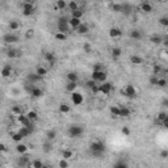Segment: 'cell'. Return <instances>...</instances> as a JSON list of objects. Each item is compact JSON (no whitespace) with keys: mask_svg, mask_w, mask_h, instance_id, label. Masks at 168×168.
Wrapping results in <instances>:
<instances>
[{"mask_svg":"<svg viewBox=\"0 0 168 168\" xmlns=\"http://www.w3.org/2000/svg\"><path fill=\"white\" fill-rule=\"evenodd\" d=\"M28 150H29V147L26 146V144L21 143V142H18V144L16 146V151H17L18 154H21V155L26 154V152H28Z\"/></svg>","mask_w":168,"mask_h":168,"instance_id":"cell-18","label":"cell"},{"mask_svg":"<svg viewBox=\"0 0 168 168\" xmlns=\"http://www.w3.org/2000/svg\"><path fill=\"white\" fill-rule=\"evenodd\" d=\"M167 156H168V151H167V150H164V151L160 152V158H163V159H167Z\"/></svg>","mask_w":168,"mask_h":168,"instance_id":"cell-56","label":"cell"},{"mask_svg":"<svg viewBox=\"0 0 168 168\" xmlns=\"http://www.w3.org/2000/svg\"><path fill=\"white\" fill-rule=\"evenodd\" d=\"M150 41H151V43H154V45H160L163 42V38L160 36H158V34H155V36H152L151 38H150Z\"/></svg>","mask_w":168,"mask_h":168,"instance_id":"cell-32","label":"cell"},{"mask_svg":"<svg viewBox=\"0 0 168 168\" xmlns=\"http://www.w3.org/2000/svg\"><path fill=\"white\" fill-rule=\"evenodd\" d=\"M130 62L133 63V64H135V66H139V64H142V63H143V59H142L139 55H131V57H130Z\"/></svg>","mask_w":168,"mask_h":168,"instance_id":"cell-22","label":"cell"},{"mask_svg":"<svg viewBox=\"0 0 168 168\" xmlns=\"http://www.w3.org/2000/svg\"><path fill=\"white\" fill-rule=\"evenodd\" d=\"M36 74H38L39 76H46L47 75V68L46 67H42V66H38V67L36 68Z\"/></svg>","mask_w":168,"mask_h":168,"instance_id":"cell-30","label":"cell"},{"mask_svg":"<svg viewBox=\"0 0 168 168\" xmlns=\"http://www.w3.org/2000/svg\"><path fill=\"white\" fill-rule=\"evenodd\" d=\"M30 164V162H29V159L26 156H22V158H18L17 160V165H20V167H26V165Z\"/></svg>","mask_w":168,"mask_h":168,"instance_id":"cell-24","label":"cell"},{"mask_svg":"<svg viewBox=\"0 0 168 168\" xmlns=\"http://www.w3.org/2000/svg\"><path fill=\"white\" fill-rule=\"evenodd\" d=\"M89 150H91V154L93 156H101L105 152V144L102 142H92L91 146H89Z\"/></svg>","mask_w":168,"mask_h":168,"instance_id":"cell-1","label":"cell"},{"mask_svg":"<svg viewBox=\"0 0 168 168\" xmlns=\"http://www.w3.org/2000/svg\"><path fill=\"white\" fill-rule=\"evenodd\" d=\"M26 80H28L29 84H34V83H38V81L42 80V76H39L38 74H28V76H26Z\"/></svg>","mask_w":168,"mask_h":168,"instance_id":"cell-11","label":"cell"},{"mask_svg":"<svg viewBox=\"0 0 168 168\" xmlns=\"http://www.w3.org/2000/svg\"><path fill=\"white\" fill-rule=\"evenodd\" d=\"M45 151H46V152H49L50 151V150H51V143H50V141H49V143H46V144H45Z\"/></svg>","mask_w":168,"mask_h":168,"instance_id":"cell-57","label":"cell"},{"mask_svg":"<svg viewBox=\"0 0 168 168\" xmlns=\"http://www.w3.org/2000/svg\"><path fill=\"white\" fill-rule=\"evenodd\" d=\"M114 167L116 168H126V167H127V163H126V162H118V163H116V164H114Z\"/></svg>","mask_w":168,"mask_h":168,"instance_id":"cell-49","label":"cell"},{"mask_svg":"<svg viewBox=\"0 0 168 168\" xmlns=\"http://www.w3.org/2000/svg\"><path fill=\"white\" fill-rule=\"evenodd\" d=\"M87 87H88L93 93H99V85H97V81H94V80L91 79V80L87 81Z\"/></svg>","mask_w":168,"mask_h":168,"instance_id":"cell-15","label":"cell"},{"mask_svg":"<svg viewBox=\"0 0 168 168\" xmlns=\"http://www.w3.org/2000/svg\"><path fill=\"white\" fill-rule=\"evenodd\" d=\"M3 41H4V43H7V45L15 43V42L18 41V36H17V34H15L13 32H9V33L4 34V37H3Z\"/></svg>","mask_w":168,"mask_h":168,"instance_id":"cell-9","label":"cell"},{"mask_svg":"<svg viewBox=\"0 0 168 168\" xmlns=\"http://www.w3.org/2000/svg\"><path fill=\"white\" fill-rule=\"evenodd\" d=\"M29 92H30V94L33 97H36V99H38V97H41L42 94H43V91H42L41 88H38V87H32V89Z\"/></svg>","mask_w":168,"mask_h":168,"instance_id":"cell-17","label":"cell"},{"mask_svg":"<svg viewBox=\"0 0 168 168\" xmlns=\"http://www.w3.org/2000/svg\"><path fill=\"white\" fill-rule=\"evenodd\" d=\"M122 93H123V96L129 97V99H135L136 97V89L134 88L133 84H127V85L123 88Z\"/></svg>","mask_w":168,"mask_h":168,"instance_id":"cell-5","label":"cell"},{"mask_svg":"<svg viewBox=\"0 0 168 168\" xmlns=\"http://www.w3.org/2000/svg\"><path fill=\"white\" fill-rule=\"evenodd\" d=\"M112 10L116 13H121L122 12V4H113L112 5Z\"/></svg>","mask_w":168,"mask_h":168,"instance_id":"cell-41","label":"cell"},{"mask_svg":"<svg viewBox=\"0 0 168 168\" xmlns=\"http://www.w3.org/2000/svg\"><path fill=\"white\" fill-rule=\"evenodd\" d=\"M130 114H131V112H130V109H129V108L120 106V117L127 118V117H130Z\"/></svg>","mask_w":168,"mask_h":168,"instance_id":"cell-20","label":"cell"},{"mask_svg":"<svg viewBox=\"0 0 168 168\" xmlns=\"http://www.w3.org/2000/svg\"><path fill=\"white\" fill-rule=\"evenodd\" d=\"M3 151H7V147H5L4 144H0V154H1Z\"/></svg>","mask_w":168,"mask_h":168,"instance_id":"cell-58","label":"cell"},{"mask_svg":"<svg viewBox=\"0 0 168 168\" xmlns=\"http://www.w3.org/2000/svg\"><path fill=\"white\" fill-rule=\"evenodd\" d=\"M71 101H72L74 105H81L84 101V97L80 92L74 91V92H71Z\"/></svg>","mask_w":168,"mask_h":168,"instance_id":"cell-8","label":"cell"},{"mask_svg":"<svg viewBox=\"0 0 168 168\" xmlns=\"http://www.w3.org/2000/svg\"><path fill=\"white\" fill-rule=\"evenodd\" d=\"M55 39L59 42H63L67 39V33H62V32H58V33H55Z\"/></svg>","mask_w":168,"mask_h":168,"instance_id":"cell-31","label":"cell"},{"mask_svg":"<svg viewBox=\"0 0 168 168\" xmlns=\"http://www.w3.org/2000/svg\"><path fill=\"white\" fill-rule=\"evenodd\" d=\"M80 24H81V18L71 17L70 20H68V25H70V28H71V29H75V30H76V28H78Z\"/></svg>","mask_w":168,"mask_h":168,"instance_id":"cell-13","label":"cell"},{"mask_svg":"<svg viewBox=\"0 0 168 168\" xmlns=\"http://www.w3.org/2000/svg\"><path fill=\"white\" fill-rule=\"evenodd\" d=\"M156 83H158V75H152L150 78V84L151 85H156Z\"/></svg>","mask_w":168,"mask_h":168,"instance_id":"cell-50","label":"cell"},{"mask_svg":"<svg viewBox=\"0 0 168 168\" xmlns=\"http://www.w3.org/2000/svg\"><path fill=\"white\" fill-rule=\"evenodd\" d=\"M22 139H24V136L20 134V131H17V133H13V134H12V141H13V142H17V143H18V142H21Z\"/></svg>","mask_w":168,"mask_h":168,"instance_id":"cell-39","label":"cell"},{"mask_svg":"<svg viewBox=\"0 0 168 168\" xmlns=\"http://www.w3.org/2000/svg\"><path fill=\"white\" fill-rule=\"evenodd\" d=\"M83 133H84V129L78 125H72L68 129V135H70L71 138H79V136H81Z\"/></svg>","mask_w":168,"mask_h":168,"instance_id":"cell-3","label":"cell"},{"mask_svg":"<svg viewBox=\"0 0 168 168\" xmlns=\"http://www.w3.org/2000/svg\"><path fill=\"white\" fill-rule=\"evenodd\" d=\"M156 85H158V87H160V88H164V87L167 85V80H165L164 78H162V79L158 78V83H156Z\"/></svg>","mask_w":168,"mask_h":168,"instance_id":"cell-43","label":"cell"},{"mask_svg":"<svg viewBox=\"0 0 168 168\" xmlns=\"http://www.w3.org/2000/svg\"><path fill=\"white\" fill-rule=\"evenodd\" d=\"M67 80H68V81H75V83H78V80H79L78 74L74 72V71L68 72V74H67Z\"/></svg>","mask_w":168,"mask_h":168,"instance_id":"cell-28","label":"cell"},{"mask_svg":"<svg viewBox=\"0 0 168 168\" xmlns=\"http://www.w3.org/2000/svg\"><path fill=\"white\" fill-rule=\"evenodd\" d=\"M34 4L33 3H22V15L25 16V17H29V16H32L34 13Z\"/></svg>","mask_w":168,"mask_h":168,"instance_id":"cell-6","label":"cell"},{"mask_svg":"<svg viewBox=\"0 0 168 168\" xmlns=\"http://www.w3.org/2000/svg\"><path fill=\"white\" fill-rule=\"evenodd\" d=\"M112 89H113L112 83H109V81H104L102 84H100V85H99V92H100V93H102V94H105V96L110 94Z\"/></svg>","mask_w":168,"mask_h":168,"instance_id":"cell-7","label":"cell"},{"mask_svg":"<svg viewBox=\"0 0 168 168\" xmlns=\"http://www.w3.org/2000/svg\"><path fill=\"white\" fill-rule=\"evenodd\" d=\"M26 116H28V118L32 121V122H34V121H38V113L34 112V110H30V112L26 113Z\"/></svg>","mask_w":168,"mask_h":168,"instance_id":"cell-27","label":"cell"},{"mask_svg":"<svg viewBox=\"0 0 168 168\" xmlns=\"http://www.w3.org/2000/svg\"><path fill=\"white\" fill-rule=\"evenodd\" d=\"M83 49H84V51L85 52H91V46H89V43H84V46H83Z\"/></svg>","mask_w":168,"mask_h":168,"instance_id":"cell-55","label":"cell"},{"mask_svg":"<svg viewBox=\"0 0 168 168\" xmlns=\"http://www.w3.org/2000/svg\"><path fill=\"white\" fill-rule=\"evenodd\" d=\"M9 29H10V32L18 30V29H20V22H18L17 20H12L9 22Z\"/></svg>","mask_w":168,"mask_h":168,"instance_id":"cell-29","label":"cell"},{"mask_svg":"<svg viewBox=\"0 0 168 168\" xmlns=\"http://www.w3.org/2000/svg\"><path fill=\"white\" fill-rule=\"evenodd\" d=\"M0 74H1V76H3L4 79L9 78L10 74H12V67H10V66H8V64L4 66V67L1 68V72H0Z\"/></svg>","mask_w":168,"mask_h":168,"instance_id":"cell-19","label":"cell"},{"mask_svg":"<svg viewBox=\"0 0 168 168\" xmlns=\"http://www.w3.org/2000/svg\"><path fill=\"white\" fill-rule=\"evenodd\" d=\"M167 117H168V114H167V113H165V112H160L159 114H158V117H156V122L159 123L160 121H163V120H164V118H167Z\"/></svg>","mask_w":168,"mask_h":168,"instance_id":"cell-42","label":"cell"},{"mask_svg":"<svg viewBox=\"0 0 168 168\" xmlns=\"http://www.w3.org/2000/svg\"><path fill=\"white\" fill-rule=\"evenodd\" d=\"M109 36L112 37V38H118V37L122 36V30H121L120 28H110L109 29Z\"/></svg>","mask_w":168,"mask_h":168,"instance_id":"cell-14","label":"cell"},{"mask_svg":"<svg viewBox=\"0 0 168 168\" xmlns=\"http://www.w3.org/2000/svg\"><path fill=\"white\" fill-rule=\"evenodd\" d=\"M130 37L133 39H136V41H139V39L142 38V33L138 30V29H134V30L130 32Z\"/></svg>","mask_w":168,"mask_h":168,"instance_id":"cell-26","label":"cell"},{"mask_svg":"<svg viewBox=\"0 0 168 168\" xmlns=\"http://www.w3.org/2000/svg\"><path fill=\"white\" fill-rule=\"evenodd\" d=\"M110 114L112 117H120V106H110Z\"/></svg>","mask_w":168,"mask_h":168,"instance_id":"cell-35","label":"cell"},{"mask_svg":"<svg viewBox=\"0 0 168 168\" xmlns=\"http://www.w3.org/2000/svg\"><path fill=\"white\" fill-rule=\"evenodd\" d=\"M0 165H1V164H0Z\"/></svg>","mask_w":168,"mask_h":168,"instance_id":"cell-61","label":"cell"},{"mask_svg":"<svg viewBox=\"0 0 168 168\" xmlns=\"http://www.w3.org/2000/svg\"><path fill=\"white\" fill-rule=\"evenodd\" d=\"M67 7L68 8H70V10H71V12H72V10H75V9H78V3H76V1H74V0H72V1H70V3H68V4H67Z\"/></svg>","mask_w":168,"mask_h":168,"instance_id":"cell-44","label":"cell"},{"mask_svg":"<svg viewBox=\"0 0 168 168\" xmlns=\"http://www.w3.org/2000/svg\"><path fill=\"white\" fill-rule=\"evenodd\" d=\"M71 108L68 104H66V102H62V104H59V112L63 113V114H66V113H70Z\"/></svg>","mask_w":168,"mask_h":168,"instance_id":"cell-25","label":"cell"},{"mask_svg":"<svg viewBox=\"0 0 168 168\" xmlns=\"http://www.w3.org/2000/svg\"><path fill=\"white\" fill-rule=\"evenodd\" d=\"M24 1H25V3H33L34 0H24Z\"/></svg>","mask_w":168,"mask_h":168,"instance_id":"cell-59","label":"cell"},{"mask_svg":"<svg viewBox=\"0 0 168 168\" xmlns=\"http://www.w3.org/2000/svg\"><path fill=\"white\" fill-rule=\"evenodd\" d=\"M141 10H142V12H144V13H151L152 12V5L150 4V3H147V1L142 3V4H141Z\"/></svg>","mask_w":168,"mask_h":168,"instance_id":"cell-21","label":"cell"},{"mask_svg":"<svg viewBox=\"0 0 168 168\" xmlns=\"http://www.w3.org/2000/svg\"><path fill=\"white\" fill-rule=\"evenodd\" d=\"M76 32H78V34H80V36H83V34H87L89 32V26L87 25V24H83L81 22L80 25L76 28Z\"/></svg>","mask_w":168,"mask_h":168,"instance_id":"cell-16","label":"cell"},{"mask_svg":"<svg viewBox=\"0 0 168 168\" xmlns=\"http://www.w3.org/2000/svg\"><path fill=\"white\" fill-rule=\"evenodd\" d=\"M76 88H78V84L75 83V81H68L67 84H66V91L67 92H74V91H76Z\"/></svg>","mask_w":168,"mask_h":168,"instance_id":"cell-23","label":"cell"},{"mask_svg":"<svg viewBox=\"0 0 168 168\" xmlns=\"http://www.w3.org/2000/svg\"><path fill=\"white\" fill-rule=\"evenodd\" d=\"M70 25H68V20L66 17H60L58 20V32H62V33H68L70 30Z\"/></svg>","mask_w":168,"mask_h":168,"instance_id":"cell-4","label":"cell"},{"mask_svg":"<svg viewBox=\"0 0 168 168\" xmlns=\"http://www.w3.org/2000/svg\"><path fill=\"white\" fill-rule=\"evenodd\" d=\"M156 1H165V0H156Z\"/></svg>","mask_w":168,"mask_h":168,"instance_id":"cell-60","label":"cell"},{"mask_svg":"<svg viewBox=\"0 0 168 168\" xmlns=\"http://www.w3.org/2000/svg\"><path fill=\"white\" fill-rule=\"evenodd\" d=\"M71 15H72V17H76V18H81L83 17V15H84V12L80 9V8H78V9H75V10H72L71 12Z\"/></svg>","mask_w":168,"mask_h":168,"instance_id":"cell-36","label":"cell"},{"mask_svg":"<svg viewBox=\"0 0 168 168\" xmlns=\"http://www.w3.org/2000/svg\"><path fill=\"white\" fill-rule=\"evenodd\" d=\"M10 112H12V114L18 116V114H21V113H22V109H21L20 106H13L12 109H10Z\"/></svg>","mask_w":168,"mask_h":168,"instance_id":"cell-45","label":"cell"},{"mask_svg":"<svg viewBox=\"0 0 168 168\" xmlns=\"http://www.w3.org/2000/svg\"><path fill=\"white\" fill-rule=\"evenodd\" d=\"M25 37L28 39L33 38V37H34V30H33V29H28V30H26V33H25Z\"/></svg>","mask_w":168,"mask_h":168,"instance_id":"cell-48","label":"cell"},{"mask_svg":"<svg viewBox=\"0 0 168 168\" xmlns=\"http://www.w3.org/2000/svg\"><path fill=\"white\" fill-rule=\"evenodd\" d=\"M121 54H122V50L120 49V47H113L112 49V57L114 58H118V57H121Z\"/></svg>","mask_w":168,"mask_h":168,"instance_id":"cell-37","label":"cell"},{"mask_svg":"<svg viewBox=\"0 0 168 168\" xmlns=\"http://www.w3.org/2000/svg\"><path fill=\"white\" fill-rule=\"evenodd\" d=\"M159 24H160V25H163V26H168V18L167 17H162L159 20Z\"/></svg>","mask_w":168,"mask_h":168,"instance_id":"cell-51","label":"cell"},{"mask_svg":"<svg viewBox=\"0 0 168 168\" xmlns=\"http://www.w3.org/2000/svg\"><path fill=\"white\" fill-rule=\"evenodd\" d=\"M121 133H122L125 136H129V135H130V133H131V131H130V129H129L127 126H123V127L121 129Z\"/></svg>","mask_w":168,"mask_h":168,"instance_id":"cell-47","label":"cell"},{"mask_svg":"<svg viewBox=\"0 0 168 168\" xmlns=\"http://www.w3.org/2000/svg\"><path fill=\"white\" fill-rule=\"evenodd\" d=\"M130 9H131V7H130V5L122 4V12H123V13H130Z\"/></svg>","mask_w":168,"mask_h":168,"instance_id":"cell-54","label":"cell"},{"mask_svg":"<svg viewBox=\"0 0 168 168\" xmlns=\"http://www.w3.org/2000/svg\"><path fill=\"white\" fill-rule=\"evenodd\" d=\"M17 122L20 123L21 126H29V125H32V123H33V122H32V121L28 118V116H26V114H22V113L17 116Z\"/></svg>","mask_w":168,"mask_h":168,"instance_id":"cell-10","label":"cell"},{"mask_svg":"<svg viewBox=\"0 0 168 168\" xmlns=\"http://www.w3.org/2000/svg\"><path fill=\"white\" fill-rule=\"evenodd\" d=\"M43 57H45V60H46L50 66H54L55 62H57V57H55V54H54V52H51V51L45 52Z\"/></svg>","mask_w":168,"mask_h":168,"instance_id":"cell-12","label":"cell"},{"mask_svg":"<svg viewBox=\"0 0 168 168\" xmlns=\"http://www.w3.org/2000/svg\"><path fill=\"white\" fill-rule=\"evenodd\" d=\"M30 167H33V168H42L43 167V163H42V160H39V159H36V160H33V162H30Z\"/></svg>","mask_w":168,"mask_h":168,"instance_id":"cell-33","label":"cell"},{"mask_svg":"<svg viewBox=\"0 0 168 168\" xmlns=\"http://www.w3.org/2000/svg\"><path fill=\"white\" fill-rule=\"evenodd\" d=\"M8 58H16L17 57V52H16V50H9V51L7 52Z\"/></svg>","mask_w":168,"mask_h":168,"instance_id":"cell-53","label":"cell"},{"mask_svg":"<svg viewBox=\"0 0 168 168\" xmlns=\"http://www.w3.org/2000/svg\"><path fill=\"white\" fill-rule=\"evenodd\" d=\"M160 71H162V67L159 64H154V67H152V75H158V74H160Z\"/></svg>","mask_w":168,"mask_h":168,"instance_id":"cell-46","label":"cell"},{"mask_svg":"<svg viewBox=\"0 0 168 168\" xmlns=\"http://www.w3.org/2000/svg\"><path fill=\"white\" fill-rule=\"evenodd\" d=\"M55 136H57V131H55V130H49L46 133V138H47V141H50V142L54 141Z\"/></svg>","mask_w":168,"mask_h":168,"instance_id":"cell-38","label":"cell"},{"mask_svg":"<svg viewBox=\"0 0 168 168\" xmlns=\"http://www.w3.org/2000/svg\"><path fill=\"white\" fill-rule=\"evenodd\" d=\"M74 152L71 151V150H63L62 151V158L63 159H70V158H72Z\"/></svg>","mask_w":168,"mask_h":168,"instance_id":"cell-40","label":"cell"},{"mask_svg":"<svg viewBox=\"0 0 168 168\" xmlns=\"http://www.w3.org/2000/svg\"><path fill=\"white\" fill-rule=\"evenodd\" d=\"M55 7L58 8V10H63L66 7H67V3H66V0H57Z\"/></svg>","mask_w":168,"mask_h":168,"instance_id":"cell-34","label":"cell"},{"mask_svg":"<svg viewBox=\"0 0 168 168\" xmlns=\"http://www.w3.org/2000/svg\"><path fill=\"white\" fill-rule=\"evenodd\" d=\"M106 78H108V75L104 70H93L92 76H91L92 80L97 81V83H104V81H106Z\"/></svg>","mask_w":168,"mask_h":168,"instance_id":"cell-2","label":"cell"},{"mask_svg":"<svg viewBox=\"0 0 168 168\" xmlns=\"http://www.w3.org/2000/svg\"><path fill=\"white\" fill-rule=\"evenodd\" d=\"M59 167L60 168H66V167H68V162H67V159H62L59 162Z\"/></svg>","mask_w":168,"mask_h":168,"instance_id":"cell-52","label":"cell"}]
</instances>
